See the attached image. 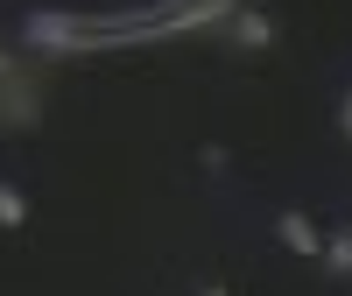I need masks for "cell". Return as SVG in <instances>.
<instances>
[{
	"mask_svg": "<svg viewBox=\"0 0 352 296\" xmlns=\"http://www.w3.org/2000/svg\"><path fill=\"white\" fill-rule=\"evenodd\" d=\"M338 134L352 141V85H345V99H338Z\"/></svg>",
	"mask_w": 352,
	"mask_h": 296,
	"instance_id": "obj_6",
	"label": "cell"
},
{
	"mask_svg": "<svg viewBox=\"0 0 352 296\" xmlns=\"http://www.w3.org/2000/svg\"><path fill=\"white\" fill-rule=\"evenodd\" d=\"M219 36H226L232 50L261 56V50H275V14H268V8H247V0H240V14H232V21L219 28Z\"/></svg>",
	"mask_w": 352,
	"mask_h": 296,
	"instance_id": "obj_2",
	"label": "cell"
},
{
	"mask_svg": "<svg viewBox=\"0 0 352 296\" xmlns=\"http://www.w3.org/2000/svg\"><path fill=\"white\" fill-rule=\"evenodd\" d=\"M317 261H324V268H331L338 282H352V226H338V233H324V254H317Z\"/></svg>",
	"mask_w": 352,
	"mask_h": 296,
	"instance_id": "obj_5",
	"label": "cell"
},
{
	"mask_svg": "<svg viewBox=\"0 0 352 296\" xmlns=\"http://www.w3.org/2000/svg\"><path fill=\"white\" fill-rule=\"evenodd\" d=\"M21 64H28V56H14V50H8V43H0V78H14V71H21Z\"/></svg>",
	"mask_w": 352,
	"mask_h": 296,
	"instance_id": "obj_7",
	"label": "cell"
},
{
	"mask_svg": "<svg viewBox=\"0 0 352 296\" xmlns=\"http://www.w3.org/2000/svg\"><path fill=\"white\" fill-rule=\"evenodd\" d=\"M36 120H43V85L28 78V64H21L14 78H0V127H8V134H28Z\"/></svg>",
	"mask_w": 352,
	"mask_h": 296,
	"instance_id": "obj_1",
	"label": "cell"
},
{
	"mask_svg": "<svg viewBox=\"0 0 352 296\" xmlns=\"http://www.w3.org/2000/svg\"><path fill=\"white\" fill-rule=\"evenodd\" d=\"M197 296H226V282H197Z\"/></svg>",
	"mask_w": 352,
	"mask_h": 296,
	"instance_id": "obj_8",
	"label": "cell"
},
{
	"mask_svg": "<svg viewBox=\"0 0 352 296\" xmlns=\"http://www.w3.org/2000/svg\"><path fill=\"white\" fill-rule=\"evenodd\" d=\"M21 226H28V191L14 176H0V233H21Z\"/></svg>",
	"mask_w": 352,
	"mask_h": 296,
	"instance_id": "obj_4",
	"label": "cell"
},
{
	"mask_svg": "<svg viewBox=\"0 0 352 296\" xmlns=\"http://www.w3.org/2000/svg\"><path fill=\"white\" fill-rule=\"evenodd\" d=\"M275 240H282V254H324V233H317L303 212H275Z\"/></svg>",
	"mask_w": 352,
	"mask_h": 296,
	"instance_id": "obj_3",
	"label": "cell"
}]
</instances>
